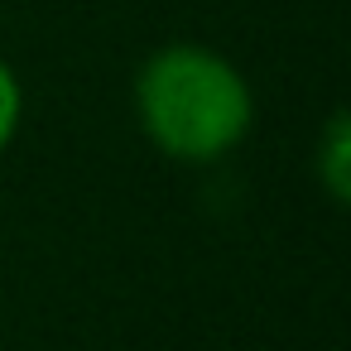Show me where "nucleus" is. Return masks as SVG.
<instances>
[{
    "instance_id": "f257e3e1",
    "label": "nucleus",
    "mask_w": 351,
    "mask_h": 351,
    "mask_svg": "<svg viewBox=\"0 0 351 351\" xmlns=\"http://www.w3.org/2000/svg\"><path fill=\"white\" fill-rule=\"evenodd\" d=\"M140 135L173 164H217L236 154L255 130L250 77L212 44L173 39L135 68Z\"/></svg>"
},
{
    "instance_id": "f03ea898",
    "label": "nucleus",
    "mask_w": 351,
    "mask_h": 351,
    "mask_svg": "<svg viewBox=\"0 0 351 351\" xmlns=\"http://www.w3.org/2000/svg\"><path fill=\"white\" fill-rule=\"evenodd\" d=\"M313 178H317V188H322V197L332 207H346L351 202V116L346 111H332L327 125L317 130Z\"/></svg>"
},
{
    "instance_id": "7ed1b4c3",
    "label": "nucleus",
    "mask_w": 351,
    "mask_h": 351,
    "mask_svg": "<svg viewBox=\"0 0 351 351\" xmlns=\"http://www.w3.org/2000/svg\"><path fill=\"white\" fill-rule=\"evenodd\" d=\"M20 125H25V82L5 58H0V154L15 145Z\"/></svg>"
}]
</instances>
